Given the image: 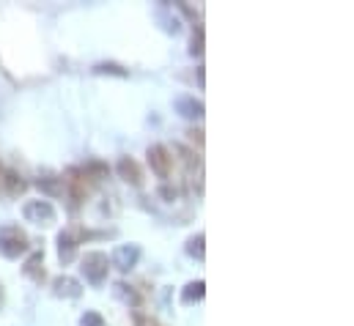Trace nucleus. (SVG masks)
<instances>
[{"mask_svg": "<svg viewBox=\"0 0 354 326\" xmlns=\"http://www.w3.org/2000/svg\"><path fill=\"white\" fill-rule=\"evenodd\" d=\"M30 249V239L28 233L17 225V222H6L0 225V255L8 260H17L19 255H25Z\"/></svg>", "mask_w": 354, "mask_h": 326, "instance_id": "obj_1", "label": "nucleus"}, {"mask_svg": "<svg viewBox=\"0 0 354 326\" xmlns=\"http://www.w3.org/2000/svg\"><path fill=\"white\" fill-rule=\"evenodd\" d=\"M80 271L91 285H102L107 280V271H110V258L102 249H88L80 258Z\"/></svg>", "mask_w": 354, "mask_h": 326, "instance_id": "obj_2", "label": "nucleus"}, {"mask_svg": "<svg viewBox=\"0 0 354 326\" xmlns=\"http://www.w3.org/2000/svg\"><path fill=\"white\" fill-rule=\"evenodd\" d=\"M22 217H25V222H30V225L50 228V225H55L58 211H55V206H53L50 200H41V198H39V200H25Z\"/></svg>", "mask_w": 354, "mask_h": 326, "instance_id": "obj_3", "label": "nucleus"}, {"mask_svg": "<svg viewBox=\"0 0 354 326\" xmlns=\"http://www.w3.org/2000/svg\"><path fill=\"white\" fill-rule=\"evenodd\" d=\"M146 160H149V167H151V173L157 178H162V181L171 178V173H174V157H171V148L168 146H162V143L149 146Z\"/></svg>", "mask_w": 354, "mask_h": 326, "instance_id": "obj_4", "label": "nucleus"}, {"mask_svg": "<svg viewBox=\"0 0 354 326\" xmlns=\"http://www.w3.org/2000/svg\"><path fill=\"white\" fill-rule=\"evenodd\" d=\"M140 255H143V249L140 245H118L113 249V258H110V266H115L118 271H132L138 263H140Z\"/></svg>", "mask_w": 354, "mask_h": 326, "instance_id": "obj_5", "label": "nucleus"}, {"mask_svg": "<svg viewBox=\"0 0 354 326\" xmlns=\"http://www.w3.org/2000/svg\"><path fill=\"white\" fill-rule=\"evenodd\" d=\"M22 274H25L30 282H36V285H41V282L47 280V269H44V252H41V249H33V252L25 258V263H22Z\"/></svg>", "mask_w": 354, "mask_h": 326, "instance_id": "obj_6", "label": "nucleus"}, {"mask_svg": "<svg viewBox=\"0 0 354 326\" xmlns=\"http://www.w3.org/2000/svg\"><path fill=\"white\" fill-rule=\"evenodd\" d=\"M115 173H118V178L121 181H127L129 186H143V167L138 164V160H132V157H121L118 162H115Z\"/></svg>", "mask_w": 354, "mask_h": 326, "instance_id": "obj_7", "label": "nucleus"}, {"mask_svg": "<svg viewBox=\"0 0 354 326\" xmlns=\"http://www.w3.org/2000/svg\"><path fill=\"white\" fill-rule=\"evenodd\" d=\"M174 107H176L178 115H181V118H187V121H201V118H203V113H206L203 102H201V99H195V96H189V93L176 96Z\"/></svg>", "mask_w": 354, "mask_h": 326, "instance_id": "obj_8", "label": "nucleus"}, {"mask_svg": "<svg viewBox=\"0 0 354 326\" xmlns=\"http://www.w3.org/2000/svg\"><path fill=\"white\" fill-rule=\"evenodd\" d=\"M53 294L61 296V299H80L83 296V285H80V280H75L69 274H58L53 280Z\"/></svg>", "mask_w": 354, "mask_h": 326, "instance_id": "obj_9", "label": "nucleus"}, {"mask_svg": "<svg viewBox=\"0 0 354 326\" xmlns=\"http://www.w3.org/2000/svg\"><path fill=\"white\" fill-rule=\"evenodd\" d=\"M0 184H3V189H6L8 198H19V195L28 192V181H25L14 167H6V170L0 173Z\"/></svg>", "mask_w": 354, "mask_h": 326, "instance_id": "obj_10", "label": "nucleus"}, {"mask_svg": "<svg viewBox=\"0 0 354 326\" xmlns=\"http://www.w3.org/2000/svg\"><path fill=\"white\" fill-rule=\"evenodd\" d=\"M77 239H75V233L72 231H61L58 233V260L64 263V266H69V263H75L77 260Z\"/></svg>", "mask_w": 354, "mask_h": 326, "instance_id": "obj_11", "label": "nucleus"}, {"mask_svg": "<svg viewBox=\"0 0 354 326\" xmlns=\"http://www.w3.org/2000/svg\"><path fill=\"white\" fill-rule=\"evenodd\" d=\"M113 294H115V299H121L127 307H132V310H138L140 305H143V296L138 294V288L135 285H129V282H115L113 285Z\"/></svg>", "mask_w": 354, "mask_h": 326, "instance_id": "obj_12", "label": "nucleus"}, {"mask_svg": "<svg viewBox=\"0 0 354 326\" xmlns=\"http://www.w3.org/2000/svg\"><path fill=\"white\" fill-rule=\"evenodd\" d=\"M157 19L162 22V30L165 33H171V36L181 33V19L174 14V6H157Z\"/></svg>", "mask_w": 354, "mask_h": 326, "instance_id": "obj_13", "label": "nucleus"}, {"mask_svg": "<svg viewBox=\"0 0 354 326\" xmlns=\"http://www.w3.org/2000/svg\"><path fill=\"white\" fill-rule=\"evenodd\" d=\"M36 186H39L44 195H50V198H61V195H64V181H61V175H55V173L39 175Z\"/></svg>", "mask_w": 354, "mask_h": 326, "instance_id": "obj_14", "label": "nucleus"}, {"mask_svg": "<svg viewBox=\"0 0 354 326\" xmlns=\"http://www.w3.org/2000/svg\"><path fill=\"white\" fill-rule=\"evenodd\" d=\"M203 294H206V282L203 280H192L181 291V305H195V302L203 299Z\"/></svg>", "mask_w": 354, "mask_h": 326, "instance_id": "obj_15", "label": "nucleus"}, {"mask_svg": "<svg viewBox=\"0 0 354 326\" xmlns=\"http://www.w3.org/2000/svg\"><path fill=\"white\" fill-rule=\"evenodd\" d=\"M184 252L189 258H195V260H206V233L198 231L195 236H189L187 245H184Z\"/></svg>", "mask_w": 354, "mask_h": 326, "instance_id": "obj_16", "label": "nucleus"}, {"mask_svg": "<svg viewBox=\"0 0 354 326\" xmlns=\"http://www.w3.org/2000/svg\"><path fill=\"white\" fill-rule=\"evenodd\" d=\"M83 173H86L88 181H104L110 175V167L104 162H99V160H88V162L83 164Z\"/></svg>", "mask_w": 354, "mask_h": 326, "instance_id": "obj_17", "label": "nucleus"}, {"mask_svg": "<svg viewBox=\"0 0 354 326\" xmlns=\"http://www.w3.org/2000/svg\"><path fill=\"white\" fill-rule=\"evenodd\" d=\"M93 75H113V77H129V72L121 66V64H113V61H102L93 66Z\"/></svg>", "mask_w": 354, "mask_h": 326, "instance_id": "obj_18", "label": "nucleus"}, {"mask_svg": "<svg viewBox=\"0 0 354 326\" xmlns=\"http://www.w3.org/2000/svg\"><path fill=\"white\" fill-rule=\"evenodd\" d=\"M203 25L201 22H195L192 25V41H189V55H195V58H201L203 55Z\"/></svg>", "mask_w": 354, "mask_h": 326, "instance_id": "obj_19", "label": "nucleus"}, {"mask_svg": "<svg viewBox=\"0 0 354 326\" xmlns=\"http://www.w3.org/2000/svg\"><path fill=\"white\" fill-rule=\"evenodd\" d=\"M80 326H104V318H102V313H96V310H86L83 318H80Z\"/></svg>", "mask_w": 354, "mask_h": 326, "instance_id": "obj_20", "label": "nucleus"}, {"mask_svg": "<svg viewBox=\"0 0 354 326\" xmlns=\"http://www.w3.org/2000/svg\"><path fill=\"white\" fill-rule=\"evenodd\" d=\"M174 151H178V154H181V160L187 162V167H192V164H201V160L195 157V151H187L181 143H176V146H174Z\"/></svg>", "mask_w": 354, "mask_h": 326, "instance_id": "obj_21", "label": "nucleus"}, {"mask_svg": "<svg viewBox=\"0 0 354 326\" xmlns=\"http://www.w3.org/2000/svg\"><path fill=\"white\" fill-rule=\"evenodd\" d=\"M157 195H160V198H165V200H176V198H178V189H176V186H171V184L165 181V184H162V186L157 189Z\"/></svg>", "mask_w": 354, "mask_h": 326, "instance_id": "obj_22", "label": "nucleus"}, {"mask_svg": "<svg viewBox=\"0 0 354 326\" xmlns=\"http://www.w3.org/2000/svg\"><path fill=\"white\" fill-rule=\"evenodd\" d=\"M135 326H165L162 321H157L154 316H143V313H135Z\"/></svg>", "mask_w": 354, "mask_h": 326, "instance_id": "obj_23", "label": "nucleus"}, {"mask_svg": "<svg viewBox=\"0 0 354 326\" xmlns=\"http://www.w3.org/2000/svg\"><path fill=\"white\" fill-rule=\"evenodd\" d=\"M187 135H189L192 143H198V148H203V129H189Z\"/></svg>", "mask_w": 354, "mask_h": 326, "instance_id": "obj_24", "label": "nucleus"}, {"mask_svg": "<svg viewBox=\"0 0 354 326\" xmlns=\"http://www.w3.org/2000/svg\"><path fill=\"white\" fill-rule=\"evenodd\" d=\"M198 85L203 88V66H198Z\"/></svg>", "mask_w": 354, "mask_h": 326, "instance_id": "obj_25", "label": "nucleus"}, {"mask_svg": "<svg viewBox=\"0 0 354 326\" xmlns=\"http://www.w3.org/2000/svg\"><path fill=\"white\" fill-rule=\"evenodd\" d=\"M0 302H3V285H0Z\"/></svg>", "mask_w": 354, "mask_h": 326, "instance_id": "obj_26", "label": "nucleus"}, {"mask_svg": "<svg viewBox=\"0 0 354 326\" xmlns=\"http://www.w3.org/2000/svg\"><path fill=\"white\" fill-rule=\"evenodd\" d=\"M0 173H3V167H0Z\"/></svg>", "mask_w": 354, "mask_h": 326, "instance_id": "obj_27", "label": "nucleus"}]
</instances>
